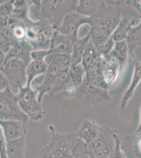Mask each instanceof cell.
Listing matches in <instances>:
<instances>
[{"mask_svg": "<svg viewBox=\"0 0 141 158\" xmlns=\"http://www.w3.org/2000/svg\"><path fill=\"white\" fill-rule=\"evenodd\" d=\"M50 141L42 151L41 158H89L87 144L76 132L59 133L49 127Z\"/></svg>", "mask_w": 141, "mask_h": 158, "instance_id": "1", "label": "cell"}, {"mask_svg": "<svg viewBox=\"0 0 141 158\" xmlns=\"http://www.w3.org/2000/svg\"><path fill=\"white\" fill-rule=\"evenodd\" d=\"M27 68L23 61L15 58L7 60L1 68V72L9 81V88L15 95L19 93L21 89L27 86Z\"/></svg>", "mask_w": 141, "mask_h": 158, "instance_id": "2", "label": "cell"}, {"mask_svg": "<svg viewBox=\"0 0 141 158\" xmlns=\"http://www.w3.org/2000/svg\"><path fill=\"white\" fill-rule=\"evenodd\" d=\"M1 120H18L27 127V117L19 106L16 95L11 91L9 86L1 91L0 100Z\"/></svg>", "mask_w": 141, "mask_h": 158, "instance_id": "3", "label": "cell"}, {"mask_svg": "<svg viewBox=\"0 0 141 158\" xmlns=\"http://www.w3.org/2000/svg\"><path fill=\"white\" fill-rule=\"evenodd\" d=\"M116 130L106 127H101L96 138L87 144L89 152L98 156L111 157L116 146Z\"/></svg>", "mask_w": 141, "mask_h": 158, "instance_id": "4", "label": "cell"}, {"mask_svg": "<svg viewBox=\"0 0 141 158\" xmlns=\"http://www.w3.org/2000/svg\"><path fill=\"white\" fill-rule=\"evenodd\" d=\"M37 90L31 86H27L21 89L16 95L18 103L24 113L33 121H39L43 118L44 112L41 103L38 100Z\"/></svg>", "mask_w": 141, "mask_h": 158, "instance_id": "5", "label": "cell"}, {"mask_svg": "<svg viewBox=\"0 0 141 158\" xmlns=\"http://www.w3.org/2000/svg\"><path fill=\"white\" fill-rule=\"evenodd\" d=\"M44 22L28 23L25 25V37L27 42L37 50H48L51 47L49 24Z\"/></svg>", "mask_w": 141, "mask_h": 158, "instance_id": "6", "label": "cell"}, {"mask_svg": "<svg viewBox=\"0 0 141 158\" xmlns=\"http://www.w3.org/2000/svg\"><path fill=\"white\" fill-rule=\"evenodd\" d=\"M76 99L86 106H95L112 100L107 89L86 82L83 80L82 84L75 89Z\"/></svg>", "mask_w": 141, "mask_h": 158, "instance_id": "7", "label": "cell"}, {"mask_svg": "<svg viewBox=\"0 0 141 158\" xmlns=\"http://www.w3.org/2000/svg\"><path fill=\"white\" fill-rule=\"evenodd\" d=\"M91 17H87L78 13H68L63 20L60 27L59 32L69 36L75 42L77 39V34L80 27L84 24H90Z\"/></svg>", "mask_w": 141, "mask_h": 158, "instance_id": "8", "label": "cell"}, {"mask_svg": "<svg viewBox=\"0 0 141 158\" xmlns=\"http://www.w3.org/2000/svg\"><path fill=\"white\" fill-rule=\"evenodd\" d=\"M121 148L126 158H141V131L125 136L121 140Z\"/></svg>", "mask_w": 141, "mask_h": 158, "instance_id": "9", "label": "cell"}, {"mask_svg": "<svg viewBox=\"0 0 141 158\" xmlns=\"http://www.w3.org/2000/svg\"><path fill=\"white\" fill-rule=\"evenodd\" d=\"M1 132L6 141L16 140L25 135L27 126L18 120H1Z\"/></svg>", "mask_w": 141, "mask_h": 158, "instance_id": "10", "label": "cell"}, {"mask_svg": "<svg viewBox=\"0 0 141 158\" xmlns=\"http://www.w3.org/2000/svg\"><path fill=\"white\" fill-rule=\"evenodd\" d=\"M101 56L102 62V72L106 84L112 85L115 82L121 72L118 61L110 53L106 56Z\"/></svg>", "mask_w": 141, "mask_h": 158, "instance_id": "11", "label": "cell"}, {"mask_svg": "<svg viewBox=\"0 0 141 158\" xmlns=\"http://www.w3.org/2000/svg\"><path fill=\"white\" fill-rule=\"evenodd\" d=\"M32 47L27 41L18 42L11 47L8 53L6 54L5 62L9 59L17 58L23 61L27 67L31 62V53L32 52Z\"/></svg>", "mask_w": 141, "mask_h": 158, "instance_id": "12", "label": "cell"}, {"mask_svg": "<svg viewBox=\"0 0 141 158\" xmlns=\"http://www.w3.org/2000/svg\"><path fill=\"white\" fill-rule=\"evenodd\" d=\"M74 41L69 36L55 33L51 39L50 50L52 53L72 54L73 48Z\"/></svg>", "mask_w": 141, "mask_h": 158, "instance_id": "13", "label": "cell"}, {"mask_svg": "<svg viewBox=\"0 0 141 158\" xmlns=\"http://www.w3.org/2000/svg\"><path fill=\"white\" fill-rule=\"evenodd\" d=\"M84 79L88 83L107 89L109 85L106 84L103 75L101 56L94 61L89 69L86 71L85 77Z\"/></svg>", "mask_w": 141, "mask_h": 158, "instance_id": "14", "label": "cell"}, {"mask_svg": "<svg viewBox=\"0 0 141 158\" xmlns=\"http://www.w3.org/2000/svg\"><path fill=\"white\" fill-rule=\"evenodd\" d=\"M101 127L95 122L86 120L82 123L76 133L81 140L86 144H89L97 136Z\"/></svg>", "mask_w": 141, "mask_h": 158, "instance_id": "15", "label": "cell"}, {"mask_svg": "<svg viewBox=\"0 0 141 158\" xmlns=\"http://www.w3.org/2000/svg\"><path fill=\"white\" fill-rule=\"evenodd\" d=\"M71 1H44L43 3V12L44 15H50L48 17L51 18V16H56V15H62V14H65L68 12V10L71 8L75 7V6H72V4L73 2H70ZM48 18V17H47Z\"/></svg>", "mask_w": 141, "mask_h": 158, "instance_id": "16", "label": "cell"}, {"mask_svg": "<svg viewBox=\"0 0 141 158\" xmlns=\"http://www.w3.org/2000/svg\"><path fill=\"white\" fill-rule=\"evenodd\" d=\"M141 81V62H137L135 64L132 81L128 88L125 91L122 98L121 109L122 111H125L127 104L132 97L136 88Z\"/></svg>", "mask_w": 141, "mask_h": 158, "instance_id": "17", "label": "cell"}, {"mask_svg": "<svg viewBox=\"0 0 141 158\" xmlns=\"http://www.w3.org/2000/svg\"><path fill=\"white\" fill-rule=\"evenodd\" d=\"M70 68L65 69L60 71L48 91L50 95H53L57 92L68 90L74 87L70 77Z\"/></svg>", "mask_w": 141, "mask_h": 158, "instance_id": "18", "label": "cell"}, {"mask_svg": "<svg viewBox=\"0 0 141 158\" xmlns=\"http://www.w3.org/2000/svg\"><path fill=\"white\" fill-rule=\"evenodd\" d=\"M25 135L16 140L6 141V152L9 158H25Z\"/></svg>", "mask_w": 141, "mask_h": 158, "instance_id": "19", "label": "cell"}, {"mask_svg": "<svg viewBox=\"0 0 141 158\" xmlns=\"http://www.w3.org/2000/svg\"><path fill=\"white\" fill-rule=\"evenodd\" d=\"M126 41L127 43L129 51V61L134 56V52L139 46L141 45V22L135 27H133L129 31Z\"/></svg>", "mask_w": 141, "mask_h": 158, "instance_id": "20", "label": "cell"}, {"mask_svg": "<svg viewBox=\"0 0 141 158\" xmlns=\"http://www.w3.org/2000/svg\"><path fill=\"white\" fill-rule=\"evenodd\" d=\"M111 53L118 60L121 72H122L127 61H129V48L126 40L115 42Z\"/></svg>", "mask_w": 141, "mask_h": 158, "instance_id": "21", "label": "cell"}, {"mask_svg": "<svg viewBox=\"0 0 141 158\" xmlns=\"http://www.w3.org/2000/svg\"><path fill=\"white\" fill-rule=\"evenodd\" d=\"M48 67V63L45 60L39 61H32L27 68V86H30L31 83L34 77L40 74H43L47 72Z\"/></svg>", "mask_w": 141, "mask_h": 158, "instance_id": "22", "label": "cell"}, {"mask_svg": "<svg viewBox=\"0 0 141 158\" xmlns=\"http://www.w3.org/2000/svg\"><path fill=\"white\" fill-rule=\"evenodd\" d=\"M103 2L97 1H81L77 7V13L84 16H94L100 11Z\"/></svg>", "mask_w": 141, "mask_h": 158, "instance_id": "23", "label": "cell"}, {"mask_svg": "<svg viewBox=\"0 0 141 158\" xmlns=\"http://www.w3.org/2000/svg\"><path fill=\"white\" fill-rule=\"evenodd\" d=\"M134 24V20L130 21L127 18L121 19L112 34V38L115 42L126 40L129 31L133 27Z\"/></svg>", "mask_w": 141, "mask_h": 158, "instance_id": "24", "label": "cell"}, {"mask_svg": "<svg viewBox=\"0 0 141 158\" xmlns=\"http://www.w3.org/2000/svg\"><path fill=\"white\" fill-rule=\"evenodd\" d=\"M89 39V34L85 38L82 39H77L74 42L71 54V66L81 63L83 55Z\"/></svg>", "mask_w": 141, "mask_h": 158, "instance_id": "25", "label": "cell"}, {"mask_svg": "<svg viewBox=\"0 0 141 158\" xmlns=\"http://www.w3.org/2000/svg\"><path fill=\"white\" fill-rule=\"evenodd\" d=\"M100 56L97 48L91 39H89L84 51L82 60V64L85 71L89 69Z\"/></svg>", "mask_w": 141, "mask_h": 158, "instance_id": "26", "label": "cell"}, {"mask_svg": "<svg viewBox=\"0 0 141 158\" xmlns=\"http://www.w3.org/2000/svg\"><path fill=\"white\" fill-rule=\"evenodd\" d=\"M45 61L48 63L53 62L57 65L61 70L70 68L71 66V55L61 53H52L47 56Z\"/></svg>", "mask_w": 141, "mask_h": 158, "instance_id": "27", "label": "cell"}, {"mask_svg": "<svg viewBox=\"0 0 141 158\" xmlns=\"http://www.w3.org/2000/svg\"><path fill=\"white\" fill-rule=\"evenodd\" d=\"M86 71L82 63L79 64L71 66L70 69V77L72 85L74 88H77L80 85L84 79L83 77Z\"/></svg>", "mask_w": 141, "mask_h": 158, "instance_id": "28", "label": "cell"}, {"mask_svg": "<svg viewBox=\"0 0 141 158\" xmlns=\"http://www.w3.org/2000/svg\"><path fill=\"white\" fill-rule=\"evenodd\" d=\"M115 139H116V146L112 155L110 158H126L121 148V140L120 139L118 133L115 135Z\"/></svg>", "mask_w": 141, "mask_h": 158, "instance_id": "29", "label": "cell"}, {"mask_svg": "<svg viewBox=\"0 0 141 158\" xmlns=\"http://www.w3.org/2000/svg\"><path fill=\"white\" fill-rule=\"evenodd\" d=\"M50 54H51V52L50 49L48 50L33 51L31 53V58L33 61L43 60Z\"/></svg>", "mask_w": 141, "mask_h": 158, "instance_id": "30", "label": "cell"}, {"mask_svg": "<svg viewBox=\"0 0 141 158\" xmlns=\"http://www.w3.org/2000/svg\"><path fill=\"white\" fill-rule=\"evenodd\" d=\"M13 45L14 44L11 40L1 35V52L4 54H7Z\"/></svg>", "mask_w": 141, "mask_h": 158, "instance_id": "31", "label": "cell"}, {"mask_svg": "<svg viewBox=\"0 0 141 158\" xmlns=\"http://www.w3.org/2000/svg\"><path fill=\"white\" fill-rule=\"evenodd\" d=\"M13 10V5L11 3L7 2L2 4L1 6V19L9 18Z\"/></svg>", "mask_w": 141, "mask_h": 158, "instance_id": "32", "label": "cell"}, {"mask_svg": "<svg viewBox=\"0 0 141 158\" xmlns=\"http://www.w3.org/2000/svg\"><path fill=\"white\" fill-rule=\"evenodd\" d=\"M0 158H9L6 152V140L1 132L0 133Z\"/></svg>", "mask_w": 141, "mask_h": 158, "instance_id": "33", "label": "cell"}, {"mask_svg": "<svg viewBox=\"0 0 141 158\" xmlns=\"http://www.w3.org/2000/svg\"><path fill=\"white\" fill-rule=\"evenodd\" d=\"M125 3L131 6L134 7L138 11L141 16V1H126Z\"/></svg>", "mask_w": 141, "mask_h": 158, "instance_id": "34", "label": "cell"}, {"mask_svg": "<svg viewBox=\"0 0 141 158\" xmlns=\"http://www.w3.org/2000/svg\"><path fill=\"white\" fill-rule=\"evenodd\" d=\"M9 86V81L5 75L1 72V91H3Z\"/></svg>", "mask_w": 141, "mask_h": 158, "instance_id": "35", "label": "cell"}, {"mask_svg": "<svg viewBox=\"0 0 141 158\" xmlns=\"http://www.w3.org/2000/svg\"><path fill=\"white\" fill-rule=\"evenodd\" d=\"M89 158H109L107 156H98L94 155L92 153L89 152Z\"/></svg>", "mask_w": 141, "mask_h": 158, "instance_id": "36", "label": "cell"}, {"mask_svg": "<svg viewBox=\"0 0 141 158\" xmlns=\"http://www.w3.org/2000/svg\"><path fill=\"white\" fill-rule=\"evenodd\" d=\"M136 131H141V106L140 108V117H139V121L138 126V129H136Z\"/></svg>", "mask_w": 141, "mask_h": 158, "instance_id": "37", "label": "cell"}]
</instances>
